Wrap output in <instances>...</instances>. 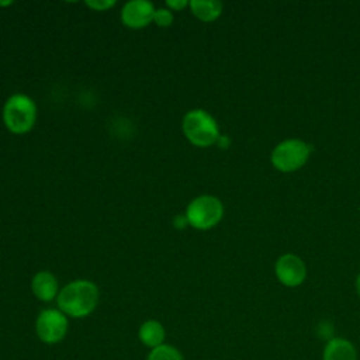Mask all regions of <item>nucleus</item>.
Instances as JSON below:
<instances>
[{
	"label": "nucleus",
	"instance_id": "obj_12",
	"mask_svg": "<svg viewBox=\"0 0 360 360\" xmlns=\"http://www.w3.org/2000/svg\"><path fill=\"white\" fill-rule=\"evenodd\" d=\"M191 13L204 22L217 20L222 13V3L217 0H193L188 3Z\"/></svg>",
	"mask_w": 360,
	"mask_h": 360
},
{
	"label": "nucleus",
	"instance_id": "obj_5",
	"mask_svg": "<svg viewBox=\"0 0 360 360\" xmlns=\"http://www.w3.org/2000/svg\"><path fill=\"white\" fill-rule=\"evenodd\" d=\"M222 215L224 205L221 200L208 194L194 198L186 210L187 222L200 231L214 228L222 219Z\"/></svg>",
	"mask_w": 360,
	"mask_h": 360
},
{
	"label": "nucleus",
	"instance_id": "obj_10",
	"mask_svg": "<svg viewBox=\"0 0 360 360\" xmlns=\"http://www.w3.org/2000/svg\"><path fill=\"white\" fill-rule=\"evenodd\" d=\"M31 288L34 295L41 301H51L58 297V281L55 276L49 271H38L31 281Z\"/></svg>",
	"mask_w": 360,
	"mask_h": 360
},
{
	"label": "nucleus",
	"instance_id": "obj_8",
	"mask_svg": "<svg viewBox=\"0 0 360 360\" xmlns=\"http://www.w3.org/2000/svg\"><path fill=\"white\" fill-rule=\"evenodd\" d=\"M155 7L146 0H132L124 4L121 20L129 28H143L153 21Z\"/></svg>",
	"mask_w": 360,
	"mask_h": 360
},
{
	"label": "nucleus",
	"instance_id": "obj_3",
	"mask_svg": "<svg viewBox=\"0 0 360 360\" xmlns=\"http://www.w3.org/2000/svg\"><path fill=\"white\" fill-rule=\"evenodd\" d=\"M37 120V105L25 94H13L3 107V122L6 128L17 135L32 129Z\"/></svg>",
	"mask_w": 360,
	"mask_h": 360
},
{
	"label": "nucleus",
	"instance_id": "obj_2",
	"mask_svg": "<svg viewBox=\"0 0 360 360\" xmlns=\"http://www.w3.org/2000/svg\"><path fill=\"white\" fill-rule=\"evenodd\" d=\"M183 134L195 146L207 148L214 145L219 138V128L214 117L205 110L195 108L183 117Z\"/></svg>",
	"mask_w": 360,
	"mask_h": 360
},
{
	"label": "nucleus",
	"instance_id": "obj_4",
	"mask_svg": "<svg viewBox=\"0 0 360 360\" xmlns=\"http://www.w3.org/2000/svg\"><path fill=\"white\" fill-rule=\"evenodd\" d=\"M311 152L312 148L309 143L298 138H290L274 146L270 160L278 172L291 173L301 169L307 163Z\"/></svg>",
	"mask_w": 360,
	"mask_h": 360
},
{
	"label": "nucleus",
	"instance_id": "obj_6",
	"mask_svg": "<svg viewBox=\"0 0 360 360\" xmlns=\"http://www.w3.org/2000/svg\"><path fill=\"white\" fill-rule=\"evenodd\" d=\"M35 332L44 343H58L65 338L68 332V318L59 309H44L37 318Z\"/></svg>",
	"mask_w": 360,
	"mask_h": 360
},
{
	"label": "nucleus",
	"instance_id": "obj_15",
	"mask_svg": "<svg viewBox=\"0 0 360 360\" xmlns=\"http://www.w3.org/2000/svg\"><path fill=\"white\" fill-rule=\"evenodd\" d=\"M115 4V1L112 0H89L86 1V6L96 10V11H104L111 8Z\"/></svg>",
	"mask_w": 360,
	"mask_h": 360
},
{
	"label": "nucleus",
	"instance_id": "obj_16",
	"mask_svg": "<svg viewBox=\"0 0 360 360\" xmlns=\"http://www.w3.org/2000/svg\"><path fill=\"white\" fill-rule=\"evenodd\" d=\"M188 3L186 0H174V1H166V6L170 7V10L176 11V10H181L183 7H186Z\"/></svg>",
	"mask_w": 360,
	"mask_h": 360
},
{
	"label": "nucleus",
	"instance_id": "obj_7",
	"mask_svg": "<svg viewBox=\"0 0 360 360\" xmlns=\"http://www.w3.org/2000/svg\"><path fill=\"white\" fill-rule=\"evenodd\" d=\"M274 273L283 285L298 287L307 278V266L300 256L294 253H285L277 259L274 264Z\"/></svg>",
	"mask_w": 360,
	"mask_h": 360
},
{
	"label": "nucleus",
	"instance_id": "obj_11",
	"mask_svg": "<svg viewBox=\"0 0 360 360\" xmlns=\"http://www.w3.org/2000/svg\"><path fill=\"white\" fill-rule=\"evenodd\" d=\"M139 339L141 342L150 347V349H155L160 345H163V340H165V328L160 322L155 321V319H149V321H145L141 328H139Z\"/></svg>",
	"mask_w": 360,
	"mask_h": 360
},
{
	"label": "nucleus",
	"instance_id": "obj_1",
	"mask_svg": "<svg viewBox=\"0 0 360 360\" xmlns=\"http://www.w3.org/2000/svg\"><path fill=\"white\" fill-rule=\"evenodd\" d=\"M58 307L65 315L83 318L96 309L98 288L87 280H76L66 284L58 294Z\"/></svg>",
	"mask_w": 360,
	"mask_h": 360
},
{
	"label": "nucleus",
	"instance_id": "obj_13",
	"mask_svg": "<svg viewBox=\"0 0 360 360\" xmlns=\"http://www.w3.org/2000/svg\"><path fill=\"white\" fill-rule=\"evenodd\" d=\"M146 360H183V356L176 347L163 343L152 349Z\"/></svg>",
	"mask_w": 360,
	"mask_h": 360
},
{
	"label": "nucleus",
	"instance_id": "obj_9",
	"mask_svg": "<svg viewBox=\"0 0 360 360\" xmlns=\"http://www.w3.org/2000/svg\"><path fill=\"white\" fill-rule=\"evenodd\" d=\"M322 360H359V353L352 340L335 336L323 345Z\"/></svg>",
	"mask_w": 360,
	"mask_h": 360
},
{
	"label": "nucleus",
	"instance_id": "obj_14",
	"mask_svg": "<svg viewBox=\"0 0 360 360\" xmlns=\"http://www.w3.org/2000/svg\"><path fill=\"white\" fill-rule=\"evenodd\" d=\"M153 21L159 25V27H169L173 21V13L172 10L167 8H159L155 11L153 15Z\"/></svg>",
	"mask_w": 360,
	"mask_h": 360
},
{
	"label": "nucleus",
	"instance_id": "obj_17",
	"mask_svg": "<svg viewBox=\"0 0 360 360\" xmlns=\"http://www.w3.org/2000/svg\"><path fill=\"white\" fill-rule=\"evenodd\" d=\"M356 291H357V295L360 297V273L356 277Z\"/></svg>",
	"mask_w": 360,
	"mask_h": 360
}]
</instances>
